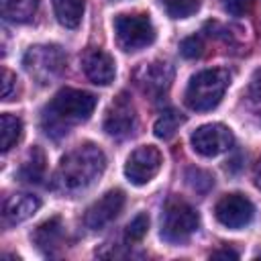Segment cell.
<instances>
[{"label":"cell","instance_id":"cell-1","mask_svg":"<svg viewBox=\"0 0 261 261\" xmlns=\"http://www.w3.org/2000/svg\"><path fill=\"white\" fill-rule=\"evenodd\" d=\"M106 169V155L94 143H82L65 153L55 171V188L63 192H82L90 188Z\"/></svg>","mask_w":261,"mask_h":261},{"label":"cell","instance_id":"cell-2","mask_svg":"<svg viewBox=\"0 0 261 261\" xmlns=\"http://www.w3.org/2000/svg\"><path fill=\"white\" fill-rule=\"evenodd\" d=\"M94 108H96L94 94L75 88H63L51 98L49 106L45 108L43 126L47 135L55 137V130H61V135H65L69 124L88 120Z\"/></svg>","mask_w":261,"mask_h":261},{"label":"cell","instance_id":"cell-3","mask_svg":"<svg viewBox=\"0 0 261 261\" xmlns=\"http://www.w3.org/2000/svg\"><path fill=\"white\" fill-rule=\"evenodd\" d=\"M228 84H230V73L226 69L222 67L202 69L196 75H192L184 94V102L190 110L196 112L212 110L222 100Z\"/></svg>","mask_w":261,"mask_h":261},{"label":"cell","instance_id":"cell-4","mask_svg":"<svg viewBox=\"0 0 261 261\" xmlns=\"http://www.w3.org/2000/svg\"><path fill=\"white\" fill-rule=\"evenodd\" d=\"M22 65L37 84L47 86L57 77H61V73L65 71V53L59 45L53 43L33 45L27 49L22 57Z\"/></svg>","mask_w":261,"mask_h":261},{"label":"cell","instance_id":"cell-5","mask_svg":"<svg viewBox=\"0 0 261 261\" xmlns=\"http://www.w3.org/2000/svg\"><path fill=\"white\" fill-rule=\"evenodd\" d=\"M200 224L198 212L181 198L171 196L161 214V237L167 243H184L188 241Z\"/></svg>","mask_w":261,"mask_h":261},{"label":"cell","instance_id":"cell-6","mask_svg":"<svg viewBox=\"0 0 261 261\" xmlns=\"http://www.w3.org/2000/svg\"><path fill=\"white\" fill-rule=\"evenodd\" d=\"M114 33L124 51H139L155 41V27L145 12L118 14L114 18Z\"/></svg>","mask_w":261,"mask_h":261},{"label":"cell","instance_id":"cell-7","mask_svg":"<svg viewBox=\"0 0 261 261\" xmlns=\"http://www.w3.org/2000/svg\"><path fill=\"white\" fill-rule=\"evenodd\" d=\"M163 163V155L157 147L153 145H141L137 147L124 165V175L128 177V181H133L135 186H143L147 181H151Z\"/></svg>","mask_w":261,"mask_h":261},{"label":"cell","instance_id":"cell-8","mask_svg":"<svg viewBox=\"0 0 261 261\" xmlns=\"http://www.w3.org/2000/svg\"><path fill=\"white\" fill-rule=\"evenodd\" d=\"M190 143L196 153H200L204 157H216L232 147L234 135L228 126H224L220 122H212V124H204V126L196 128L190 137Z\"/></svg>","mask_w":261,"mask_h":261},{"label":"cell","instance_id":"cell-9","mask_svg":"<svg viewBox=\"0 0 261 261\" xmlns=\"http://www.w3.org/2000/svg\"><path fill=\"white\" fill-rule=\"evenodd\" d=\"M255 208L243 194H226L214 206L216 220L226 228H243L253 220Z\"/></svg>","mask_w":261,"mask_h":261},{"label":"cell","instance_id":"cell-10","mask_svg":"<svg viewBox=\"0 0 261 261\" xmlns=\"http://www.w3.org/2000/svg\"><path fill=\"white\" fill-rule=\"evenodd\" d=\"M135 122H137L135 104H133V100L128 98L126 92H120V94L112 100V104L108 106V110H106V116H104V130H106L110 137L122 139V137H126V135L133 133Z\"/></svg>","mask_w":261,"mask_h":261},{"label":"cell","instance_id":"cell-11","mask_svg":"<svg viewBox=\"0 0 261 261\" xmlns=\"http://www.w3.org/2000/svg\"><path fill=\"white\" fill-rule=\"evenodd\" d=\"M173 80V67L167 61H151V63H143L137 71H135V82L141 88L143 94L151 96V98H159L163 96Z\"/></svg>","mask_w":261,"mask_h":261},{"label":"cell","instance_id":"cell-12","mask_svg":"<svg viewBox=\"0 0 261 261\" xmlns=\"http://www.w3.org/2000/svg\"><path fill=\"white\" fill-rule=\"evenodd\" d=\"M122 206H124V192L122 190H110L86 210L84 224L92 230H100L120 214Z\"/></svg>","mask_w":261,"mask_h":261},{"label":"cell","instance_id":"cell-13","mask_svg":"<svg viewBox=\"0 0 261 261\" xmlns=\"http://www.w3.org/2000/svg\"><path fill=\"white\" fill-rule=\"evenodd\" d=\"M86 77L96 86H108L116 75L114 59L102 49H88L82 57Z\"/></svg>","mask_w":261,"mask_h":261},{"label":"cell","instance_id":"cell-14","mask_svg":"<svg viewBox=\"0 0 261 261\" xmlns=\"http://www.w3.org/2000/svg\"><path fill=\"white\" fill-rule=\"evenodd\" d=\"M39 206H41V202L33 194H12L4 202L2 214L8 224H18V222H24L27 218H31L39 210Z\"/></svg>","mask_w":261,"mask_h":261},{"label":"cell","instance_id":"cell-15","mask_svg":"<svg viewBox=\"0 0 261 261\" xmlns=\"http://www.w3.org/2000/svg\"><path fill=\"white\" fill-rule=\"evenodd\" d=\"M61 239H63V224H61L59 216H53V218L41 222L33 232V243L45 255H53V251L59 247Z\"/></svg>","mask_w":261,"mask_h":261},{"label":"cell","instance_id":"cell-16","mask_svg":"<svg viewBox=\"0 0 261 261\" xmlns=\"http://www.w3.org/2000/svg\"><path fill=\"white\" fill-rule=\"evenodd\" d=\"M47 159H45V153L41 147H33L27 155V159L22 161L20 169H18V177L27 184H39L45 175V165Z\"/></svg>","mask_w":261,"mask_h":261},{"label":"cell","instance_id":"cell-17","mask_svg":"<svg viewBox=\"0 0 261 261\" xmlns=\"http://www.w3.org/2000/svg\"><path fill=\"white\" fill-rule=\"evenodd\" d=\"M84 8H86L84 0H53L55 16H57L59 24H63L65 29L80 27L82 16H84Z\"/></svg>","mask_w":261,"mask_h":261},{"label":"cell","instance_id":"cell-18","mask_svg":"<svg viewBox=\"0 0 261 261\" xmlns=\"http://www.w3.org/2000/svg\"><path fill=\"white\" fill-rule=\"evenodd\" d=\"M37 6L39 0H2V16L10 22H29Z\"/></svg>","mask_w":261,"mask_h":261},{"label":"cell","instance_id":"cell-19","mask_svg":"<svg viewBox=\"0 0 261 261\" xmlns=\"http://www.w3.org/2000/svg\"><path fill=\"white\" fill-rule=\"evenodd\" d=\"M184 122H186V116H184L181 112H177V110H173V108H167V110H163V112L159 114V118H157L155 124H153L155 137L167 141V139H171V137L177 133V128H179Z\"/></svg>","mask_w":261,"mask_h":261},{"label":"cell","instance_id":"cell-20","mask_svg":"<svg viewBox=\"0 0 261 261\" xmlns=\"http://www.w3.org/2000/svg\"><path fill=\"white\" fill-rule=\"evenodd\" d=\"M0 137H2V141H0L2 151L12 149L22 137V120L18 116H12V114L4 112L0 116Z\"/></svg>","mask_w":261,"mask_h":261},{"label":"cell","instance_id":"cell-21","mask_svg":"<svg viewBox=\"0 0 261 261\" xmlns=\"http://www.w3.org/2000/svg\"><path fill=\"white\" fill-rule=\"evenodd\" d=\"M163 6L171 18H188L198 12L200 0H163Z\"/></svg>","mask_w":261,"mask_h":261},{"label":"cell","instance_id":"cell-22","mask_svg":"<svg viewBox=\"0 0 261 261\" xmlns=\"http://www.w3.org/2000/svg\"><path fill=\"white\" fill-rule=\"evenodd\" d=\"M186 179H188V186H190L194 192H198V194H206V192L214 186V177H212L208 171L198 169V167L188 169Z\"/></svg>","mask_w":261,"mask_h":261},{"label":"cell","instance_id":"cell-23","mask_svg":"<svg viewBox=\"0 0 261 261\" xmlns=\"http://www.w3.org/2000/svg\"><path fill=\"white\" fill-rule=\"evenodd\" d=\"M245 98H247V104H249L251 112L261 118V69H257L253 73V77H251V82L247 86Z\"/></svg>","mask_w":261,"mask_h":261},{"label":"cell","instance_id":"cell-24","mask_svg":"<svg viewBox=\"0 0 261 261\" xmlns=\"http://www.w3.org/2000/svg\"><path fill=\"white\" fill-rule=\"evenodd\" d=\"M147 230H149V216H147L145 212H141V214H137V216L126 224L124 237H126L128 243H139V241H143V237L147 234Z\"/></svg>","mask_w":261,"mask_h":261},{"label":"cell","instance_id":"cell-25","mask_svg":"<svg viewBox=\"0 0 261 261\" xmlns=\"http://www.w3.org/2000/svg\"><path fill=\"white\" fill-rule=\"evenodd\" d=\"M179 53L186 57V59H196L204 53V43L200 37L192 35V37H186L181 43H179Z\"/></svg>","mask_w":261,"mask_h":261},{"label":"cell","instance_id":"cell-26","mask_svg":"<svg viewBox=\"0 0 261 261\" xmlns=\"http://www.w3.org/2000/svg\"><path fill=\"white\" fill-rule=\"evenodd\" d=\"M249 2L251 0H222V6H224V10L228 14L241 16V14H245L249 10Z\"/></svg>","mask_w":261,"mask_h":261},{"label":"cell","instance_id":"cell-27","mask_svg":"<svg viewBox=\"0 0 261 261\" xmlns=\"http://www.w3.org/2000/svg\"><path fill=\"white\" fill-rule=\"evenodd\" d=\"M14 84H16L14 73L4 67V69H2V100H10V94H12Z\"/></svg>","mask_w":261,"mask_h":261},{"label":"cell","instance_id":"cell-28","mask_svg":"<svg viewBox=\"0 0 261 261\" xmlns=\"http://www.w3.org/2000/svg\"><path fill=\"white\" fill-rule=\"evenodd\" d=\"M210 257H224V259H237L239 257V253L237 251H232V249H218V251H212L210 253Z\"/></svg>","mask_w":261,"mask_h":261},{"label":"cell","instance_id":"cell-29","mask_svg":"<svg viewBox=\"0 0 261 261\" xmlns=\"http://www.w3.org/2000/svg\"><path fill=\"white\" fill-rule=\"evenodd\" d=\"M253 181H255V186L261 190V159L257 161V165H255V169H253Z\"/></svg>","mask_w":261,"mask_h":261}]
</instances>
